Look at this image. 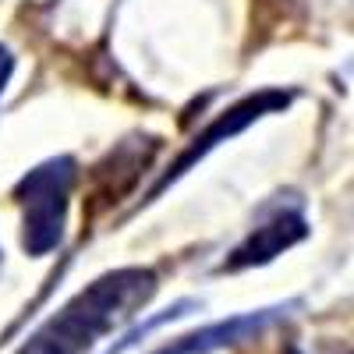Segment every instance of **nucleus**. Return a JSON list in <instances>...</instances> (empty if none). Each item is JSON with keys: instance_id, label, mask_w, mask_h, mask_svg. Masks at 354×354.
I'll use <instances>...</instances> for the list:
<instances>
[{"instance_id": "obj_3", "label": "nucleus", "mask_w": 354, "mask_h": 354, "mask_svg": "<svg viewBox=\"0 0 354 354\" xmlns=\"http://www.w3.org/2000/svg\"><path fill=\"white\" fill-rule=\"evenodd\" d=\"M290 106V93H283V88H262V93H255V96H245L241 103H234V106H227L216 121L205 128L202 135H195V142L188 145V149L177 156V163L160 177V185L153 188V195L149 198H156L163 188H170L177 177H185L198 160H205L216 145H223V142H230L234 135H241L245 128H252L255 121H262V117H270V113H280V110H287Z\"/></svg>"}, {"instance_id": "obj_4", "label": "nucleus", "mask_w": 354, "mask_h": 354, "mask_svg": "<svg viewBox=\"0 0 354 354\" xmlns=\"http://www.w3.org/2000/svg\"><path fill=\"white\" fill-rule=\"evenodd\" d=\"M287 308H294V305H273V308H259V312H245V315H230L223 322H209V326H202L195 333L170 340L156 354H213V351H223V347H234V344L255 340L262 330H270L277 319H283Z\"/></svg>"}, {"instance_id": "obj_9", "label": "nucleus", "mask_w": 354, "mask_h": 354, "mask_svg": "<svg viewBox=\"0 0 354 354\" xmlns=\"http://www.w3.org/2000/svg\"><path fill=\"white\" fill-rule=\"evenodd\" d=\"M351 354H354V351H351Z\"/></svg>"}, {"instance_id": "obj_2", "label": "nucleus", "mask_w": 354, "mask_h": 354, "mask_svg": "<svg viewBox=\"0 0 354 354\" xmlns=\"http://www.w3.org/2000/svg\"><path fill=\"white\" fill-rule=\"evenodd\" d=\"M71 185H75L71 156H53L32 167L18 181L15 198L21 202V245L28 255H46L61 245Z\"/></svg>"}, {"instance_id": "obj_5", "label": "nucleus", "mask_w": 354, "mask_h": 354, "mask_svg": "<svg viewBox=\"0 0 354 354\" xmlns=\"http://www.w3.org/2000/svg\"><path fill=\"white\" fill-rule=\"evenodd\" d=\"M305 238H308V223H305L301 213H277L273 220L255 227L248 238L230 252V259L220 266V270L234 273V270H248V266H266V262H273L277 255H283L287 248H294Z\"/></svg>"}, {"instance_id": "obj_1", "label": "nucleus", "mask_w": 354, "mask_h": 354, "mask_svg": "<svg viewBox=\"0 0 354 354\" xmlns=\"http://www.w3.org/2000/svg\"><path fill=\"white\" fill-rule=\"evenodd\" d=\"M153 294H156L153 270L124 266V270L103 273L85 290H78L57 315H50L18 347V354H85L106 330L135 315V308H142Z\"/></svg>"}, {"instance_id": "obj_6", "label": "nucleus", "mask_w": 354, "mask_h": 354, "mask_svg": "<svg viewBox=\"0 0 354 354\" xmlns=\"http://www.w3.org/2000/svg\"><path fill=\"white\" fill-rule=\"evenodd\" d=\"M188 308H195V301H192V298H185V301L170 305V308H167V312H160L156 319H149V322H142V326H135V330H131V333H128V337H124L121 344H117V347H110V354H124V351H128V347H135V344H138L142 337H149L153 330H160L163 322H170V319H181V315H185Z\"/></svg>"}, {"instance_id": "obj_7", "label": "nucleus", "mask_w": 354, "mask_h": 354, "mask_svg": "<svg viewBox=\"0 0 354 354\" xmlns=\"http://www.w3.org/2000/svg\"><path fill=\"white\" fill-rule=\"evenodd\" d=\"M11 75H15V57H11V50H8L4 43H0V96H4Z\"/></svg>"}, {"instance_id": "obj_8", "label": "nucleus", "mask_w": 354, "mask_h": 354, "mask_svg": "<svg viewBox=\"0 0 354 354\" xmlns=\"http://www.w3.org/2000/svg\"><path fill=\"white\" fill-rule=\"evenodd\" d=\"M283 354H301V351H294V347H290V351H283Z\"/></svg>"}]
</instances>
